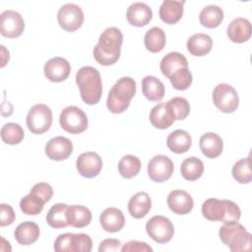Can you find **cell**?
<instances>
[{"label": "cell", "instance_id": "1", "mask_svg": "<svg viewBox=\"0 0 252 252\" xmlns=\"http://www.w3.org/2000/svg\"><path fill=\"white\" fill-rule=\"evenodd\" d=\"M123 34L115 27L104 30L99 35L97 44L94 47L93 55L94 60L103 66H110L119 59Z\"/></svg>", "mask_w": 252, "mask_h": 252}, {"label": "cell", "instance_id": "2", "mask_svg": "<svg viewBox=\"0 0 252 252\" xmlns=\"http://www.w3.org/2000/svg\"><path fill=\"white\" fill-rule=\"evenodd\" d=\"M76 83L85 103L93 105L100 100L102 82L97 69L92 66L82 67L76 74Z\"/></svg>", "mask_w": 252, "mask_h": 252}, {"label": "cell", "instance_id": "3", "mask_svg": "<svg viewBox=\"0 0 252 252\" xmlns=\"http://www.w3.org/2000/svg\"><path fill=\"white\" fill-rule=\"evenodd\" d=\"M202 215L211 221L229 223L238 221L241 217V212L239 207L230 200L210 198L202 205Z\"/></svg>", "mask_w": 252, "mask_h": 252}, {"label": "cell", "instance_id": "4", "mask_svg": "<svg viewBox=\"0 0 252 252\" xmlns=\"http://www.w3.org/2000/svg\"><path fill=\"white\" fill-rule=\"evenodd\" d=\"M136 94V82L131 77L120 78L108 93L106 105L110 112H124L130 105V100Z\"/></svg>", "mask_w": 252, "mask_h": 252}, {"label": "cell", "instance_id": "5", "mask_svg": "<svg viewBox=\"0 0 252 252\" xmlns=\"http://www.w3.org/2000/svg\"><path fill=\"white\" fill-rule=\"evenodd\" d=\"M219 236L222 243L232 252L251 250L252 235L238 221L223 223L219 229Z\"/></svg>", "mask_w": 252, "mask_h": 252}, {"label": "cell", "instance_id": "6", "mask_svg": "<svg viewBox=\"0 0 252 252\" xmlns=\"http://www.w3.org/2000/svg\"><path fill=\"white\" fill-rule=\"evenodd\" d=\"M52 124V111L43 103L31 107L27 115V126L32 134L40 135L48 131Z\"/></svg>", "mask_w": 252, "mask_h": 252}, {"label": "cell", "instance_id": "7", "mask_svg": "<svg viewBox=\"0 0 252 252\" xmlns=\"http://www.w3.org/2000/svg\"><path fill=\"white\" fill-rule=\"evenodd\" d=\"M59 123L66 132L70 134H80L88 128L89 120L86 113L81 108L70 105L61 111Z\"/></svg>", "mask_w": 252, "mask_h": 252}, {"label": "cell", "instance_id": "8", "mask_svg": "<svg viewBox=\"0 0 252 252\" xmlns=\"http://www.w3.org/2000/svg\"><path fill=\"white\" fill-rule=\"evenodd\" d=\"M213 101L221 112L232 113L239 105V97L235 89L228 84H219L213 91Z\"/></svg>", "mask_w": 252, "mask_h": 252}, {"label": "cell", "instance_id": "9", "mask_svg": "<svg viewBox=\"0 0 252 252\" xmlns=\"http://www.w3.org/2000/svg\"><path fill=\"white\" fill-rule=\"evenodd\" d=\"M146 231L153 240L163 244L171 240L174 227L169 219L163 216H154L147 221Z\"/></svg>", "mask_w": 252, "mask_h": 252}, {"label": "cell", "instance_id": "10", "mask_svg": "<svg viewBox=\"0 0 252 252\" xmlns=\"http://www.w3.org/2000/svg\"><path fill=\"white\" fill-rule=\"evenodd\" d=\"M57 21L64 31L73 32L80 29L84 23L83 10L76 4L67 3L58 10Z\"/></svg>", "mask_w": 252, "mask_h": 252}, {"label": "cell", "instance_id": "11", "mask_svg": "<svg viewBox=\"0 0 252 252\" xmlns=\"http://www.w3.org/2000/svg\"><path fill=\"white\" fill-rule=\"evenodd\" d=\"M174 170L172 160L163 155L155 156L148 163L149 177L158 183L168 180Z\"/></svg>", "mask_w": 252, "mask_h": 252}, {"label": "cell", "instance_id": "12", "mask_svg": "<svg viewBox=\"0 0 252 252\" xmlns=\"http://www.w3.org/2000/svg\"><path fill=\"white\" fill-rule=\"evenodd\" d=\"M25 30V22L20 13L6 10L0 15V32L3 36L15 38L20 36Z\"/></svg>", "mask_w": 252, "mask_h": 252}, {"label": "cell", "instance_id": "13", "mask_svg": "<svg viewBox=\"0 0 252 252\" xmlns=\"http://www.w3.org/2000/svg\"><path fill=\"white\" fill-rule=\"evenodd\" d=\"M76 166L82 176L94 178L99 174L102 168V159L94 152H86L78 157Z\"/></svg>", "mask_w": 252, "mask_h": 252}, {"label": "cell", "instance_id": "14", "mask_svg": "<svg viewBox=\"0 0 252 252\" xmlns=\"http://www.w3.org/2000/svg\"><path fill=\"white\" fill-rule=\"evenodd\" d=\"M44 75L50 81L54 83H60L65 81L71 72L70 63L63 57H53L46 61L44 64Z\"/></svg>", "mask_w": 252, "mask_h": 252}, {"label": "cell", "instance_id": "15", "mask_svg": "<svg viewBox=\"0 0 252 252\" xmlns=\"http://www.w3.org/2000/svg\"><path fill=\"white\" fill-rule=\"evenodd\" d=\"M45 154L52 160H63L68 158L73 153L72 142L63 136L50 139L45 145Z\"/></svg>", "mask_w": 252, "mask_h": 252}, {"label": "cell", "instance_id": "16", "mask_svg": "<svg viewBox=\"0 0 252 252\" xmlns=\"http://www.w3.org/2000/svg\"><path fill=\"white\" fill-rule=\"evenodd\" d=\"M167 206L176 215L189 214L194 206L191 195L184 190H173L167 196Z\"/></svg>", "mask_w": 252, "mask_h": 252}, {"label": "cell", "instance_id": "17", "mask_svg": "<svg viewBox=\"0 0 252 252\" xmlns=\"http://www.w3.org/2000/svg\"><path fill=\"white\" fill-rule=\"evenodd\" d=\"M126 18L130 25L140 28L148 25L151 22L153 12L146 3L135 2L128 7Z\"/></svg>", "mask_w": 252, "mask_h": 252}, {"label": "cell", "instance_id": "18", "mask_svg": "<svg viewBox=\"0 0 252 252\" xmlns=\"http://www.w3.org/2000/svg\"><path fill=\"white\" fill-rule=\"evenodd\" d=\"M226 32L228 38L232 42L242 43L247 41L251 36V24L247 19L238 17L229 23Z\"/></svg>", "mask_w": 252, "mask_h": 252}, {"label": "cell", "instance_id": "19", "mask_svg": "<svg viewBox=\"0 0 252 252\" xmlns=\"http://www.w3.org/2000/svg\"><path fill=\"white\" fill-rule=\"evenodd\" d=\"M199 146L202 154L209 158H216L222 153V139L214 132L203 134L199 141Z\"/></svg>", "mask_w": 252, "mask_h": 252}, {"label": "cell", "instance_id": "20", "mask_svg": "<svg viewBox=\"0 0 252 252\" xmlns=\"http://www.w3.org/2000/svg\"><path fill=\"white\" fill-rule=\"evenodd\" d=\"M101 227L107 232H117L121 230L125 224V217L117 208L105 209L99 217Z\"/></svg>", "mask_w": 252, "mask_h": 252}, {"label": "cell", "instance_id": "21", "mask_svg": "<svg viewBox=\"0 0 252 252\" xmlns=\"http://www.w3.org/2000/svg\"><path fill=\"white\" fill-rule=\"evenodd\" d=\"M150 121L158 129H167L175 121V118L166 102L155 105L150 112Z\"/></svg>", "mask_w": 252, "mask_h": 252}, {"label": "cell", "instance_id": "22", "mask_svg": "<svg viewBox=\"0 0 252 252\" xmlns=\"http://www.w3.org/2000/svg\"><path fill=\"white\" fill-rule=\"evenodd\" d=\"M152 201L148 193L138 192L133 195L128 202V211L131 217L135 219H143L150 212Z\"/></svg>", "mask_w": 252, "mask_h": 252}, {"label": "cell", "instance_id": "23", "mask_svg": "<svg viewBox=\"0 0 252 252\" xmlns=\"http://www.w3.org/2000/svg\"><path fill=\"white\" fill-rule=\"evenodd\" d=\"M40 234L39 226L33 221H24L20 223L15 231L16 241L21 245H31L34 243Z\"/></svg>", "mask_w": 252, "mask_h": 252}, {"label": "cell", "instance_id": "24", "mask_svg": "<svg viewBox=\"0 0 252 252\" xmlns=\"http://www.w3.org/2000/svg\"><path fill=\"white\" fill-rule=\"evenodd\" d=\"M185 1L164 0L159 8V18L165 24L177 23L183 15V5Z\"/></svg>", "mask_w": 252, "mask_h": 252}, {"label": "cell", "instance_id": "25", "mask_svg": "<svg viewBox=\"0 0 252 252\" xmlns=\"http://www.w3.org/2000/svg\"><path fill=\"white\" fill-rule=\"evenodd\" d=\"M167 148L175 154L186 153L192 146L191 136L185 130L177 129L166 138Z\"/></svg>", "mask_w": 252, "mask_h": 252}, {"label": "cell", "instance_id": "26", "mask_svg": "<svg viewBox=\"0 0 252 252\" xmlns=\"http://www.w3.org/2000/svg\"><path fill=\"white\" fill-rule=\"evenodd\" d=\"M213 47V39L206 33H195L187 40V49L194 56H204L208 54Z\"/></svg>", "mask_w": 252, "mask_h": 252}, {"label": "cell", "instance_id": "27", "mask_svg": "<svg viewBox=\"0 0 252 252\" xmlns=\"http://www.w3.org/2000/svg\"><path fill=\"white\" fill-rule=\"evenodd\" d=\"M142 92L151 101H159L164 96V85L155 76H146L142 80Z\"/></svg>", "mask_w": 252, "mask_h": 252}, {"label": "cell", "instance_id": "28", "mask_svg": "<svg viewBox=\"0 0 252 252\" xmlns=\"http://www.w3.org/2000/svg\"><path fill=\"white\" fill-rule=\"evenodd\" d=\"M66 215L69 225L74 227H85L92 221V212L85 206H68Z\"/></svg>", "mask_w": 252, "mask_h": 252}, {"label": "cell", "instance_id": "29", "mask_svg": "<svg viewBox=\"0 0 252 252\" xmlns=\"http://www.w3.org/2000/svg\"><path fill=\"white\" fill-rule=\"evenodd\" d=\"M188 68V62L185 56L179 52H169L160 61L159 69L166 78H169L176 70Z\"/></svg>", "mask_w": 252, "mask_h": 252}, {"label": "cell", "instance_id": "30", "mask_svg": "<svg viewBox=\"0 0 252 252\" xmlns=\"http://www.w3.org/2000/svg\"><path fill=\"white\" fill-rule=\"evenodd\" d=\"M223 20V11L217 5H208L202 9L199 15L200 24L208 29H214L220 26Z\"/></svg>", "mask_w": 252, "mask_h": 252}, {"label": "cell", "instance_id": "31", "mask_svg": "<svg viewBox=\"0 0 252 252\" xmlns=\"http://www.w3.org/2000/svg\"><path fill=\"white\" fill-rule=\"evenodd\" d=\"M144 42L147 50L152 53L159 52L163 49L166 42V37L164 32L158 27H153L147 31Z\"/></svg>", "mask_w": 252, "mask_h": 252}, {"label": "cell", "instance_id": "32", "mask_svg": "<svg viewBox=\"0 0 252 252\" xmlns=\"http://www.w3.org/2000/svg\"><path fill=\"white\" fill-rule=\"evenodd\" d=\"M180 170L184 179L188 181H194L203 175L204 163L200 158L196 157H190L182 161Z\"/></svg>", "mask_w": 252, "mask_h": 252}, {"label": "cell", "instance_id": "33", "mask_svg": "<svg viewBox=\"0 0 252 252\" xmlns=\"http://www.w3.org/2000/svg\"><path fill=\"white\" fill-rule=\"evenodd\" d=\"M67 208L68 205L63 203H58L53 205L47 215H46V221L47 223L53 228H63L69 225L67 220Z\"/></svg>", "mask_w": 252, "mask_h": 252}, {"label": "cell", "instance_id": "34", "mask_svg": "<svg viewBox=\"0 0 252 252\" xmlns=\"http://www.w3.org/2000/svg\"><path fill=\"white\" fill-rule=\"evenodd\" d=\"M141 170V161L139 158L132 155L124 156L118 162V171L126 179L133 178Z\"/></svg>", "mask_w": 252, "mask_h": 252}, {"label": "cell", "instance_id": "35", "mask_svg": "<svg viewBox=\"0 0 252 252\" xmlns=\"http://www.w3.org/2000/svg\"><path fill=\"white\" fill-rule=\"evenodd\" d=\"M25 136L24 129L18 123L9 122L4 124L1 129V139L5 144L18 145L20 144Z\"/></svg>", "mask_w": 252, "mask_h": 252}, {"label": "cell", "instance_id": "36", "mask_svg": "<svg viewBox=\"0 0 252 252\" xmlns=\"http://www.w3.org/2000/svg\"><path fill=\"white\" fill-rule=\"evenodd\" d=\"M232 176L237 182L241 184H247L251 182L252 170L250 164V157L241 158L234 163L232 167Z\"/></svg>", "mask_w": 252, "mask_h": 252}, {"label": "cell", "instance_id": "37", "mask_svg": "<svg viewBox=\"0 0 252 252\" xmlns=\"http://www.w3.org/2000/svg\"><path fill=\"white\" fill-rule=\"evenodd\" d=\"M44 204L45 203L41 199L30 192V194L21 199L20 208L24 214L29 216H35L42 211Z\"/></svg>", "mask_w": 252, "mask_h": 252}, {"label": "cell", "instance_id": "38", "mask_svg": "<svg viewBox=\"0 0 252 252\" xmlns=\"http://www.w3.org/2000/svg\"><path fill=\"white\" fill-rule=\"evenodd\" d=\"M168 79L172 87L178 91L187 90L193 81L192 74L188 68H181L176 70Z\"/></svg>", "mask_w": 252, "mask_h": 252}, {"label": "cell", "instance_id": "39", "mask_svg": "<svg viewBox=\"0 0 252 252\" xmlns=\"http://www.w3.org/2000/svg\"><path fill=\"white\" fill-rule=\"evenodd\" d=\"M167 105L169 106L175 120H183L190 113V105L186 98L175 96L168 100Z\"/></svg>", "mask_w": 252, "mask_h": 252}, {"label": "cell", "instance_id": "40", "mask_svg": "<svg viewBox=\"0 0 252 252\" xmlns=\"http://www.w3.org/2000/svg\"><path fill=\"white\" fill-rule=\"evenodd\" d=\"M93 248L92 238L86 233H73L72 252H90Z\"/></svg>", "mask_w": 252, "mask_h": 252}, {"label": "cell", "instance_id": "41", "mask_svg": "<svg viewBox=\"0 0 252 252\" xmlns=\"http://www.w3.org/2000/svg\"><path fill=\"white\" fill-rule=\"evenodd\" d=\"M31 193L37 196L39 199H41L44 203L48 202L52 196H53V189L52 187L45 182H39L32 186L31 189Z\"/></svg>", "mask_w": 252, "mask_h": 252}, {"label": "cell", "instance_id": "42", "mask_svg": "<svg viewBox=\"0 0 252 252\" xmlns=\"http://www.w3.org/2000/svg\"><path fill=\"white\" fill-rule=\"evenodd\" d=\"M72 237L73 233L67 232L60 234L54 242V250L56 252H72Z\"/></svg>", "mask_w": 252, "mask_h": 252}, {"label": "cell", "instance_id": "43", "mask_svg": "<svg viewBox=\"0 0 252 252\" xmlns=\"http://www.w3.org/2000/svg\"><path fill=\"white\" fill-rule=\"evenodd\" d=\"M16 218L15 212L10 205L1 204L0 205V225L6 226L14 222Z\"/></svg>", "mask_w": 252, "mask_h": 252}, {"label": "cell", "instance_id": "44", "mask_svg": "<svg viewBox=\"0 0 252 252\" xmlns=\"http://www.w3.org/2000/svg\"><path fill=\"white\" fill-rule=\"evenodd\" d=\"M122 252H152L153 248L146 242L131 240L121 247Z\"/></svg>", "mask_w": 252, "mask_h": 252}, {"label": "cell", "instance_id": "45", "mask_svg": "<svg viewBox=\"0 0 252 252\" xmlns=\"http://www.w3.org/2000/svg\"><path fill=\"white\" fill-rule=\"evenodd\" d=\"M121 245L122 243L115 238H107L102 240L99 243L98 246V251L99 252H104V251H119L121 250Z\"/></svg>", "mask_w": 252, "mask_h": 252}, {"label": "cell", "instance_id": "46", "mask_svg": "<svg viewBox=\"0 0 252 252\" xmlns=\"http://www.w3.org/2000/svg\"><path fill=\"white\" fill-rule=\"evenodd\" d=\"M1 47V54H2V58H1V67L3 68L6 64H7V62L9 61V58H10V55H9V51L5 48V46L4 45H1L0 46Z\"/></svg>", "mask_w": 252, "mask_h": 252}]
</instances>
